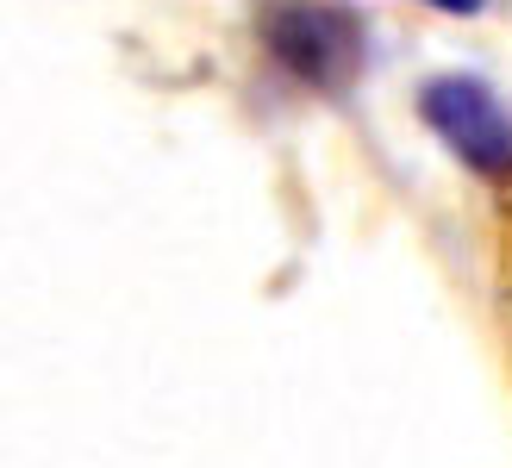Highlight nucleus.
I'll use <instances>...</instances> for the list:
<instances>
[{
	"mask_svg": "<svg viewBox=\"0 0 512 468\" xmlns=\"http://www.w3.org/2000/svg\"><path fill=\"white\" fill-rule=\"evenodd\" d=\"M256 38L269 44V57L294 75V82L319 94H344L369 63V32L350 7L331 0H269L256 19Z\"/></svg>",
	"mask_w": 512,
	"mask_h": 468,
	"instance_id": "f257e3e1",
	"label": "nucleus"
},
{
	"mask_svg": "<svg viewBox=\"0 0 512 468\" xmlns=\"http://www.w3.org/2000/svg\"><path fill=\"white\" fill-rule=\"evenodd\" d=\"M419 113L456 163L494 181L512 175V113L481 75H431L419 88Z\"/></svg>",
	"mask_w": 512,
	"mask_h": 468,
	"instance_id": "f03ea898",
	"label": "nucleus"
},
{
	"mask_svg": "<svg viewBox=\"0 0 512 468\" xmlns=\"http://www.w3.org/2000/svg\"><path fill=\"white\" fill-rule=\"evenodd\" d=\"M431 7H444V13H481V0H431Z\"/></svg>",
	"mask_w": 512,
	"mask_h": 468,
	"instance_id": "7ed1b4c3",
	"label": "nucleus"
}]
</instances>
